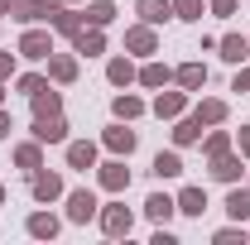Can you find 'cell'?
<instances>
[{
	"label": "cell",
	"mask_w": 250,
	"mask_h": 245,
	"mask_svg": "<svg viewBox=\"0 0 250 245\" xmlns=\"http://www.w3.org/2000/svg\"><path fill=\"white\" fill-rule=\"evenodd\" d=\"M0 15H10V0H0Z\"/></svg>",
	"instance_id": "b9f144b4"
},
{
	"label": "cell",
	"mask_w": 250,
	"mask_h": 245,
	"mask_svg": "<svg viewBox=\"0 0 250 245\" xmlns=\"http://www.w3.org/2000/svg\"><path fill=\"white\" fill-rule=\"evenodd\" d=\"M72 53H77V58H96V53H106V34L96 29V24H82V29L72 34Z\"/></svg>",
	"instance_id": "7c38bea8"
},
{
	"label": "cell",
	"mask_w": 250,
	"mask_h": 245,
	"mask_svg": "<svg viewBox=\"0 0 250 245\" xmlns=\"http://www.w3.org/2000/svg\"><path fill=\"white\" fill-rule=\"evenodd\" d=\"M53 10L43 5V0H10V20H20V24H43Z\"/></svg>",
	"instance_id": "ac0fdd59"
},
{
	"label": "cell",
	"mask_w": 250,
	"mask_h": 245,
	"mask_svg": "<svg viewBox=\"0 0 250 245\" xmlns=\"http://www.w3.org/2000/svg\"><path fill=\"white\" fill-rule=\"evenodd\" d=\"M226 149H236V135H231V130H217V125H207V135H202V154L217 159V154H226Z\"/></svg>",
	"instance_id": "83f0119b"
},
{
	"label": "cell",
	"mask_w": 250,
	"mask_h": 245,
	"mask_svg": "<svg viewBox=\"0 0 250 245\" xmlns=\"http://www.w3.org/2000/svg\"><path fill=\"white\" fill-rule=\"evenodd\" d=\"M82 77V58L77 53H48V82L53 87H72Z\"/></svg>",
	"instance_id": "8992f818"
},
{
	"label": "cell",
	"mask_w": 250,
	"mask_h": 245,
	"mask_svg": "<svg viewBox=\"0 0 250 245\" xmlns=\"http://www.w3.org/2000/svg\"><path fill=\"white\" fill-rule=\"evenodd\" d=\"M145 92H159V87H168L173 82V67L168 62H159V58H145V67H140V77H135Z\"/></svg>",
	"instance_id": "4fadbf2b"
},
{
	"label": "cell",
	"mask_w": 250,
	"mask_h": 245,
	"mask_svg": "<svg viewBox=\"0 0 250 245\" xmlns=\"http://www.w3.org/2000/svg\"><path fill=\"white\" fill-rule=\"evenodd\" d=\"M221 207H226L231 221H250V187H236V183H231V192H226Z\"/></svg>",
	"instance_id": "f1b7e54d"
},
{
	"label": "cell",
	"mask_w": 250,
	"mask_h": 245,
	"mask_svg": "<svg viewBox=\"0 0 250 245\" xmlns=\"http://www.w3.org/2000/svg\"><path fill=\"white\" fill-rule=\"evenodd\" d=\"M236 149H241V159H250V125H241V135H236Z\"/></svg>",
	"instance_id": "f35d334b"
},
{
	"label": "cell",
	"mask_w": 250,
	"mask_h": 245,
	"mask_svg": "<svg viewBox=\"0 0 250 245\" xmlns=\"http://www.w3.org/2000/svg\"><path fill=\"white\" fill-rule=\"evenodd\" d=\"M101 144H106L111 154H121V159H130L135 144H140V135H135V130H125V121H116V125H106V130H101Z\"/></svg>",
	"instance_id": "9c48e42d"
},
{
	"label": "cell",
	"mask_w": 250,
	"mask_h": 245,
	"mask_svg": "<svg viewBox=\"0 0 250 245\" xmlns=\"http://www.w3.org/2000/svg\"><path fill=\"white\" fill-rule=\"evenodd\" d=\"M173 82H178L183 92H202V87H207V67H202V62H183V67H173Z\"/></svg>",
	"instance_id": "4316f807"
},
{
	"label": "cell",
	"mask_w": 250,
	"mask_h": 245,
	"mask_svg": "<svg viewBox=\"0 0 250 245\" xmlns=\"http://www.w3.org/2000/svg\"><path fill=\"white\" fill-rule=\"evenodd\" d=\"M0 202H5V183H0Z\"/></svg>",
	"instance_id": "ee69618b"
},
{
	"label": "cell",
	"mask_w": 250,
	"mask_h": 245,
	"mask_svg": "<svg viewBox=\"0 0 250 245\" xmlns=\"http://www.w3.org/2000/svg\"><path fill=\"white\" fill-rule=\"evenodd\" d=\"M217 53L231 67H241V62H250V39L246 34H226V39H217Z\"/></svg>",
	"instance_id": "e0dca14e"
},
{
	"label": "cell",
	"mask_w": 250,
	"mask_h": 245,
	"mask_svg": "<svg viewBox=\"0 0 250 245\" xmlns=\"http://www.w3.org/2000/svg\"><path fill=\"white\" fill-rule=\"evenodd\" d=\"M15 77V53H0V82H10Z\"/></svg>",
	"instance_id": "74e56055"
},
{
	"label": "cell",
	"mask_w": 250,
	"mask_h": 245,
	"mask_svg": "<svg viewBox=\"0 0 250 245\" xmlns=\"http://www.w3.org/2000/svg\"><path fill=\"white\" fill-rule=\"evenodd\" d=\"M116 15H121V10H116V0H92V5L82 10V20H87V24H96V29H106Z\"/></svg>",
	"instance_id": "4dcf8cb0"
},
{
	"label": "cell",
	"mask_w": 250,
	"mask_h": 245,
	"mask_svg": "<svg viewBox=\"0 0 250 245\" xmlns=\"http://www.w3.org/2000/svg\"><path fill=\"white\" fill-rule=\"evenodd\" d=\"M149 245H178V241H173V231H164V226H159V231H154V241H149Z\"/></svg>",
	"instance_id": "60d3db41"
},
{
	"label": "cell",
	"mask_w": 250,
	"mask_h": 245,
	"mask_svg": "<svg viewBox=\"0 0 250 245\" xmlns=\"http://www.w3.org/2000/svg\"><path fill=\"white\" fill-rule=\"evenodd\" d=\"M34 140L39 144H67V121L58 116H34Z\"/></svg>",
	"instance_id": "8fae6325"
},
{
	"label": "cell",
	"mask_w": 250,
	"mask_h": 245,
	"mask_svg": "<svg viewBox=\"0 0 250 245\" xmlns=\"http://www.w3.org/2000/svg\"><path fill=\"white\" fill-rule=\"evenodd\" d=\"M149 173H154L159 183H173V178H183V159H178V149H159L154 163H149Z\"/></svg>",
	"instance_id": "9a60e30c"
},
{
	"label": "cell",
	"mask_w": 250,
	"mask_h": 245,
	"mask_svg": "<svg viewBox=\"0 0 250 245\" xmlns=\"http://www.w3.org/2000/svg\"><path fill=\"white\" fill-rule=\"evenodd\" d=\"M101 231H106L111 241H125V236L135 231V212H130L125 202H106V207H101Z\"/></svg>",
	"instance_id": "3957f363"
},
{
	"label": "cell",
	"mask_w": 250,
	"mask_h": 245,
	"mask_svg": "<svg viewBox=\"0 0 250 245\" xmlns=\"http://www.w3.org/2000/svg\"><path fill=\"white\" fill-rule=\"evenodd\" d=\"M15 168H24V173H39V168H43V144H39V140H24V144H15Z\"/></svg>",
	"instance_id": "d4e9b609"
},
{
	"label": "cell",
	"mask_w": 250,
	"mask_h": 245,
	"mask_svg": "<svg viewBox=\"0 0 250 245\" xmlns=\"http://www.w3.org/2000/svg\"><path fill=\"white\" fill-rule=\"evenodd\" d=\"M207 15V0H173V20H188V24H197Z\"/></svg>",
	"instance_id": "d6a6232c"
},
{
	"label": "cell",
	"mask_w": 250,
	"mask_h": 245,
	"mask_svg": "<svg viewBox=\"0 0 250 245\" xmlns=\"http://www.w3.org/2000/svg\"><path fill=\"white\" fill-rule=\"evenodd\" d=\"M48 87V72H24V77H15V92L20 96H39Z\"/></svg>",
	"instance_id": "836d02e7"
},
{
	"label": "cell",
	"mask_w": 250,
	"mask_h": 245,
	"mask_svg": "<svg viewBox=\"0 0 250 245\" xmlns=\"http://www.w3.org/2000/svg\"><path fill=\"white\" fill-rule=\"evenodd\" d=\"M192 116H197L202 125H226V116H231V106H226L221 96H202V101L192 106Z\"/></svg>",
	"instance_id": "44dd1931"
},
{
	"label": "cell",
	"mask_w": 250,
	"mask_h": 245,
	"mask_svg": "<svg viewBox=\"0 0 250 245\" xmlns=\"http://www.w3.org/2000/svg\"><path fill=\"white\" fill-rule=\"evenodd\" d=\"M231 92H250V62L236 67V77H231Z\"/></svg>",
	"instance_id": "d590c367"
},
{
	"label": "cell",
	"mask_w": 250,
	"mask_h": 245,
	"mask_svg": "<svg viewBox=\"0 0 250 245\" xmlns=\"http://www.w3.org/2000/svg\"><path fill=\"white\" fill-rule=\"evenodd\" d=\"M48 24H53V34H62V39H72V34L82 29L87 20H82V10H72V5H58V10L48 15Z\"/></svg>",
	"instance_id": "ffe728a7"
},
{
	"label": "cell",
	"mask_w": 250,
	"mask_h": 245,
	"mask_svg": "<svg viewBox=\"0 0 250 245\" xmlns=\"http://www.w3.org/2000/svg\"><path fill=\"white\" fill-rule=\"evenodd\" d=\"M96 183H101V192H125L130 187V168H125L121 154L106 159V163H96Z\"/></svg>",
	"instance_id": "52a82bcc"
},
{
	"label": "cell",
	"mask_w": 250,
	"mask_h": 245,
	"mask_svg": "<svg viewBox=\"0 0 250 245\" xmlns=\"http://www.w3.org/2000/svg\"><path fill=\"white\" fill-rule=\"evenodd\" d=\"M10 130H15V116H10V111L0 106V140H10Z\"/></svg>",
	"instance_id": "ab89813d"
},
{
	"label": "cell",
	"mask_w": 250,
	"mask_h": 245,
	"mask_svg": "<svg viewBox=\"0 0 250 245\" xmlns=\"http://www.w3.org/2000/svg\"><path fill=\"white\" fill-rule=\"evenodd\" d=\"M125 53H130V58H154L159 53V29L145 24V20L130 24V29H125Z\"/></svg>",
	"instance_id": "7a4b0ae2"
},
{
	"label": "cell",
	"mask_w": 250,
	"mask_h": 245,
	"mask_svg": "<svg viewBox=\"0 0 250 245\" xmlns=\"http://www.w3.org/2000/svg\"><path fill=\"white\" fill-rule=\"evenodd\" d=\"M135 15L145 20V24H164V20H173V0H135Z\"/></svg>",
	"instance_id": "cb8c5ba5"
},
{
	"label": "cell",
	"mask_w": 250,
	"mask_h": 245,
	"mask_svg": "<svg viewBox=\"0 0 250 245\" xmlns=\"http://www.w3.org/2000/svg\"><path fill=\"white\" fill-rule=\"evenodd\" d=\"M29 106H34V116H58L62 111V92H53V82H48L39 96H29Z\"/></svg>",
	"instance_id": "1f68e13d"
},
{
	"label": "cell",
	"mask_w": 250,
	"mask_h": 245,
	"mask_svg": "<svg viewBox=\"0 0 250 245\" xmlns=\"http://www.w3.org/2000/svg\"><path fill=\"white\" fill-rule=\"evenodd\" d=\"M135 77H140V67H135L130 53H116V58L106 62V82H111V87H130Z\"/></svg>",
	"instance_id": "2e32d148"
},
{
	"label": "cell",
	"mask_w": 250,
	"mask_h": 245,
	"mask_svg": "<svg viewBox=\"0 0 250 245\" xmlns=\"http://www.w3.org/2000/svg\"><path fill=\"white\" fill-rule=\"evenodd\" d=\"M24 231H29L34 241H53V236L62 231V221H58L53 212H29V221H24Z\"/></svg>",
	"instance_id": "603a6c76"
},
{
	"label": "cell",
	"mask_w": 250,
	"mask_h": 245,
	"mask_svg": "<svg viewBox=\"0 0 250 245\" xmlns=\"http://www.w3.org/2000/svg\"><path fill=\"white\" fill-rule=\"evenodd\" d=\"M92 216H101L96 192L92 187H72V192H67V221H72V226H87Z\"/></svg>",
	"instance_id": "277c9868"
},
{
	"label": "cell",
	"mask_w": 250,
	"mask_h": 245,
	"mask_svg": "<svg viewBox=\"0 0 250 245\" xmlns=\"http://www.w3.org/2000/svg\"><path fill=\"white\" fill-rule=\"evenodd\" d=\"M20 58L29 62H48V53H53V29H39V24H29V29L20 34V48H15Z\"/></svg>",
	"instance_id": "6da1fadb"
},
{
	"label": "cell",
	"mask_w": 250,
	"mask_h": 245,
	"mask_svg": "<svg viewBox=\"0 0 250 245\" xmlns=\"http://www.w3.org/2000/svg\"><path fill=\"white\" fill-rule=\"evenodd\" d=\"M149 111H154L159 121H178V116L188 111V92H183V87H178V92L159 87V96H154V106H149Z\"/></svg>",
	"instance_id": "30bf717a"
},
{
	"label": "cell",
	"mask_w": 250,
	"mask_h": 245,
	"mask_svg": "<svg viewBox=\"0 0 250 245\" xmlns=\"http://www.w3.org/2000/svg\"><path fill=\"white\" fill-rule=\"evenodd\" d=\"M0 106H5V82H0Z\"/></svg>",
	"instance_id": "7bdbcfd3"
},
{
	"label": "cell",
	"mask_w": 250,
	"mask_h": 245,
	"mask_svg": "<svg viewBox=\"0 0 250 245\" xmlns=\"http://www.w3.org/2000/svg\"><path fill=\"white\" fill-rule=\"evenodd\" d=\"M202 130H207V125L197 121V116H178V121H173V130H168V135H173V144H178V149H188V144H202Z\"/></svg>",
	"instance_id": "5bb4252c"
},
{
	"label": "cell",
	"mask_w": 250,
	"mask_h": 245,
	"mask_svg": "<svg viewBox=\"0 0 250 245\" xmlns=\"http://www.w3.org/2000/svg\"><path fill=\"white\" fill-rule=\"evenodd\" d=\"M145 111H149V106H145V101H140V96L135 92H121V96H111V116H116V121H140V116H145Z\"/></svg>",
	"instance_id": "d6986e66"
},
{
	"label": "cell",
	"mask_w": 250,
	"mask_h": 245,
	"mask_svg": "<svg viewBox=\"0 0 250 245\" xmlns=\"http://www.w3.org/2000/svg\"><path fill=\"white\" fill-rule=\"evenodd\" d=\"M67 168H77V173L96 168V144L92 140H67Z\"/></svg>",
	"instance_id": "7402d4cb"
},
{
	"label": "cell",
	"mask_w": 250,
	"mask_h": 245,
	"mask_svg": "<svg viewBox=\"0 0 250 245\" xmlns=\"http://www.w3.org/2000/svg\"><path fill=\"white\" fill-rule=\"evenodd\" d=\"M212 241L217 245H246V226H241V221H236V226H221Z\"/></svg>",
	"instance_id": "e575fe53"
},
{
	"label": "cell",
	"mask_w": 250,
	"mask_h": 245,
	"mask_svg": "<svg viewBox=\"0 0 250 245\" xmlns=\"http://www.w3.org/2000/svg\"><path fill=\"white\" fill-rule=\"evenodd\" d=\"M173 202H178L183 216H202V212H207V187H183Z\"/></svg>",
	"instance_id": "f546056e"
},
{
	"label": "cell",
	"mask_w": 250,
	"mask_h": 245,
	"mask_svg": "<svg viewBox=\"0 0 250 245\" xmlns=\"http://www.w3.org/2000/svg\"><path fill=\"white\" fill-rule=\"evenodd\" d=\"M207 10L221 15V20H231V15H236V0H207Z\"/></svg>",
	"instance_id": "8d00e7d4"
},
{
	"label": "cell",
	"mask_w": 250,
	"mask_h": 245,
	"mask_svg": "<svg viewBox=\"0 0 250 245\" xmlns=\"http://www.w3.org/2000/svg\"><path fill=\"white\" fill-rule=\"evenodd\" d=\"M29 192H34V202H58V197H67V183L53 168H39V173H29Z\"/></svg>",
	"instance_id": "5b68a950"
},
{
	"label": "cell",
	"mask_w": 250,
	"mask_h": 245,
	"mask_svg": "<svg viewBox=\"0 0 250 245\" xmlns=\"http://www.w3.org/2000/svg\"><path fill=\"white\" fill-rule=\"evenodd\" d=\"M207 173L217 178V183H236L241 173H246V163H241V149H226V154H217V159H207Z\"/></svg>",
	"instance_id": "ba28073f"
},
{
	"label": "cell",
	"mask_w": 250,
	"mask_h": 245,
	"mask_svg": "<svg viewBox=\"0 0 250 245\" xmlns=\"http://www.w3.org/2000/svg\"><path fill=\"white\" fill-rule=\"evenodd\" d=\"M173 212H178V202H173L168 192H149V197H145V216H149L154 226H164Z\"/></svg>",
	"instance_id": "484cf974"
}]
</instances>
